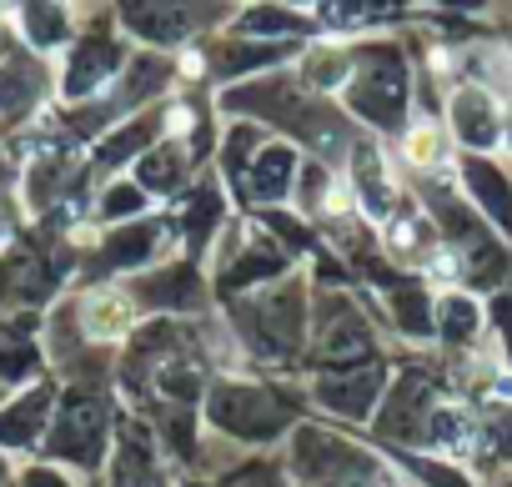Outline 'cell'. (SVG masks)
<instances>
[{"instance_id":"1","label":"cell","mask_w":512,"mask_h":487,"mask_svg":"<svg viewBox=\"0 0 512 487\" xmlns=\"http://www.w3.org/2000/svg\"><path fill=\"white\" fill-rule=\"evenodd\" d=\"M126 322H131V307H126L121 297H96V302L86 307V327H91V337H121Z\"/></svg>"}]
</instances>
